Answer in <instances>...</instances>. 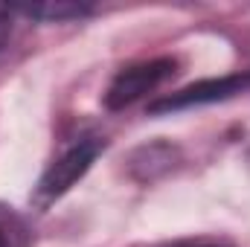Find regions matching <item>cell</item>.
Wrapping results in <instances>:
<instances>
[{
	"mask_svg": "<svg viewBox=\"0 0 250 247\" xmlns=\"http://www.w3.org/2000/svg\"><path fill=\"white\" fill-rule=\"evenodd\" d=\"M178 247H221V245H178Z\"/></svg>",
	"mask_w": 250,
	"mask_h": 247,
	"instance_id": "8992f818",
	"label": "cell"
},
{
	"mask_svg": "<svg viewBox=\"0 0 250 247\" xmlns=\"http://www.w3.org/2000/svg\"><path fill=\"white\" fill-rule=\"evenodd\" d=\"M250 79L248 76H227V79H209V82H198L189 84L184 90L172 93L169 99H160L151 105V114L160 111H178V108H189V105H204V102H218V99H230L233 93H239Z\"/></svg>",
	"mask_w": 250,
	"mask_h": 247,
	"instance_id": "3957f363",
	"label": "cell"
},
{
	"mask_svg": "<svg viewBox=\"0 0 250 247\" xmlns=\"http://www.w3.org/2000/svg\"><path fill=\"white\" fill-rule=\"evenodd\" d=\"M9 29H12V9L0 3V47H3L6 38H9Z\"/></svg>",
	"mask_w": 250,
	"mask_h": 247,
	"instance_id": "5b68a950",
	"label": "cell"
},
{
	"mask_svg": "<svg viewBox=\"0 0 250 247\" xmlns=\"http://www.w3.org/2000/svg\"><path fill=\"white\" fill-rule=\"evenodd\" d=\"M172 73H175V62L172 59H151V62L123 67L117 73V79L111 82L108 93H105V105L111 111H120L125 105L143 99L146 93H151L154 87H160Z\"/></svg>",
	"mask_w": 250,
	"mask_h": 247,
	"instance_id": "7a4b0ae2",
	"label": "cell"
},
{
	"mask_svg": "<svg viewBox=\"0 0 250 247\" xmlns=\"http://www.w3.org/2000/svg\"><path fill=\"white\" fill-rule=\"evenodd\" d=\"M18 12L29 15V18H41V21H70V18H82L90 12V6L84 3H70V0H44V3H21L15 6Z\"/></svg>",
	"mask_w": 250,
	"mask_h": 247,
	"instance_id": "277c9868",
	"label": "cell"
},
{
	"mask_svg": "<svg viewBox=\"0 0 250 247\" xmlns=\"http://www.w3.org/2000/svg\"><path fill=\"white\" fill-rule=\"evenodd\" d=\"M102 145H105V143H102L99 137H82V140H76L73 145H67L62 151V157H59V160L44 172V178L38 181V186H35V204L47 206V204H53L56 198H62L64 192L90 169V163L96 160V154L102 151Z\"/></svg>",
	"mask_w": 250,
	"mask_h": 247,
	"instance_id": "6da1fadb",
	"label": "cell"
},
{
	"mask_svg": "<svg viewBox=\"0 0 250 247\" xmlns=\"http://www.w3.org/2000/svg\"><path fill=\"white\" fill-rule=\"evenodd\" d=\"M0 247H6V239H3V233H0Z\"/></svg>",
	"mask_w": 250,
	"mask_h": 247,
	"instance_id": "52a82bcc",
	"label": "cell"
}]
</instances>
